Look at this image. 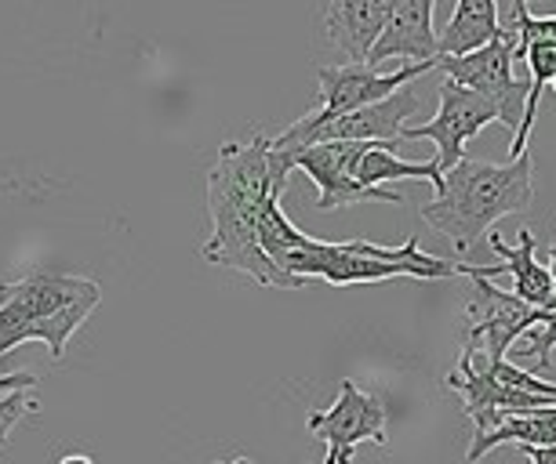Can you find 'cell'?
<instances>
[{
	"mask_svg": "<svg viewBox=\"0 0 556 464\" xmlns=\"http://www.w3.org/2000/svg\"><path fill=\"white\" fill-rule=\"evenodd\" d=\"M291 171V153L273 150L266 134H255L251 142H223L207 175L212 232L201 247L204 261L244 272L262 287L299 291L258 247V210L269 196H285Z\"/></svg>",
	"mask_w": 556,
	"mask_h": 464,
	"instance_id": "cell-1",
	"label": "cell"
},
{
	"mask_svg": "<svg viewBox=\"0 0 556 464\" xmlns=\"http://www.w3.org/2000/svg\"><path fill=\"white\" fill-rule=\"evenodd\" d=\"M534 199V164L531 156L506 164H488L477 156L462 160L444 175V189L422 204V221L451 240L458 255H469L477 240L498 218L520 215Z\"/></svg>",
	"mask_w": 556,
	"mask_h": 464,
	"instance_id": "cell-2",
	"label": "cell"
},
{
	"mask_svg": "<svg viewBox=\"0 0 556 464\" xmlns=\"http://www.w3.org/2000/svg\"><path fill=\"white\" fill-rule=\"evenodd\" d=\"M102 287L96 280L66 272H29L15 283H0V360L26 341L48 345L51 360H66L70 337L99 309Z\"/></svg>",
	"mask_w": 556,
	"mask_h": 464,
	"instance_id": "cell-3",
	"label": "cell"
},
{
	"mask_svg": "<svg viewBox=\"0 0 556 464\" xmlns=\"http://www.w3.org/2000/svg\"><path fill=\"white\" fill-rule=\"evenodd\" d=\"M295 287H306L309 280L350 287V283H382L393 276H415V280H447V276H469L466 261H451L426 255L418 247V236H407L401 247H382L371 240H317L309 236L306 244L288 250L273 261Z\"/></svg>",
	"mask_w": 556,
	"mask_h": 464,
	"instance_id": "cell-4",
	"label": "cell"
},
{
	"mask_svg": "<svg viewBox=\"0 0 556 464\" xmlns=\"http://www.w3.org/2000/svg\"><path fill=\"white\" fill-rule=\"evenodd\" d=\"M415 113H418V94L412 88H401L386 102L334 116L328 124H313L306 116H299L288 131H280L277 139H269V142H273V150H280V153H299L320 142H396Z\"/></svg>",
	"mask_w": 556,
	"mask_h": 464,
	"instance_id": "cell-5",
	"label": "cell"
},
{
	"mask_svg": "<svg viewBox=\"0 0 556 464\" xmlns=\"http://www.w3.org/2000/svg\"><path fill=\"white\" fill-rule=\"evenodd\" d=\"M473 280V298L466 305V331H462V352L477 356L488 366L506 360L509 345L539 323L542 309H531L528 301L513 298L509 291L495 287L484 269H469Z\"/></svg>",
	"mask_w": 556,
	"mask_h": 464,
	"instance_id": "cell-6",
	"label": "cell"
},
{
	"mask_svg": "<svg viewBox=\"0 0 556 464\" xmlns=\"http://www.w3.org/2000/svg\"><path fill=\"white\" fill-rule=\"evenodd\" d=\"M517 55V37L502 26V37L495 44L473 51L462 59H437V69L444 73V80L462 83V88L484 94V99L498 109V124L517 131L523 102H528V80L513 77V59Z\"/></svg>",
	"mask_w": 556,
	"mask_h": 464,
	"instance_id": "cell-7",
	"label": "cell"
},
{
	"mask_svg": "<svg viewBox=\"0 0 556 464\" xmlns=\"http://www.w3.org/2000/svg\"><path fill=\"white\" fill-rule=\"evenodd\" d=\"M306 428L328 447V461L324 464H353V453L361 442H375L386 447V403L379 396L364 392L353 377L339 385V399L328 410L309 414Z\"/></svg>",
	"mask_w": 556,
	"mask_h": 464,
	"instance_id": "cell-8",
	"label": "cell"
},
{
	"mask_svg": "<svg viewBox=\"0 0 556 464\" xmlns=\"http://www.w3.org/2000/svg\"><path fill=\"white\" fill-rule=\"evenodd\" d=\"M498 124V109L484 94L462 88V83L444 80L440 83V105L429 124H407L401 139H429L437 142V171L447 175L462 156H466V142L477 139L480 131Z\"/></svg>",
	"mask_w": 556,
	"mask_h": 464,
	"instance_id": "cell-9",
	"label": "cell"
},
{
	"mask_svg": "<svg viewBox=\"0 0 556 464\" xmlns=\"http://www.w3.org/2000/svg\"><path fill=\"white\" fill-rule=\"evenodd\" d=\"M367 142H320L309 150L291 153L295 171H306L313 185L320 189L317 210H342V207H361V204H404L401 193L393 189H364L353 178L356 156L364 153Z\"/></svg>",
	"mask_w": 556,
	"mask_h": 464,
	"instance_id": "cell-10",
	"label": "cell"
},
{
	"mask_svg": "<svg viewBox=\"0 0 556 464\" xmlns=\"http://www.w3.org/2000/svg\"><path fill=\"white\" fill-rule=\"evenodd\" d=\"M429 69H437V59L418 62V66H401L393 73H379L371 66H350V62H345V66H324L317 73L320 77V105L313 113H306V120L328 124V120H334V116L356 113V109L375 105V102H386L401 88H412V80H418Z\"/></svg>",
	"mask_w": 556,
	"mask_h": 464,
	"instance_id": "cell-11",
	"label": "cell"
},
{
	"mask_svg": "<svg viewBox=\"0 0 556 464\" xmlns=\"http://www.w3.org/2000/svg\"><path fill=\"white\" fill-rule=\"evenodd\" d=\"M433 0H404L393 4L390 23H386L379 44L371 48L364 66L379 69L390 59H412V66L418 62H433L437 59V29H433Z\"/></svg>",
	"mask_w": 556,
	"mask_h": 464,
	"instance_id": "cell-12",
	"label": "cell"
},
{
	"mask_svg": "<svg viewBox=\"0 0 556 464\" xmlns=\"http://www.w3.org/2000/svg\"><path fill=\"white\" fill-rule=\"evenodd\" d=\"M393 4L386 0H350V4H324V26L331 44L345 51L350 66H364L371 48L379 44Z\"/></svg>",
	"mask_w": 556,
	"mask_h": 464,
	"instance_id": "cell-13",
	"label": "cell"
},
{
	"mask_svg": "<svg viewBox=\"0 0 556 464\" xmlns=\"http://www.w3.org/2000/svg\"><path fill=\"white\" fill-rule=\"evenodd\" d=\"M534 247H539V240H534L531 229L517 232V244H506L502 236H491V250L502 258V266H495V269L513 276V287H509L513 298L528 301L531 309H549L553 276H549V266H539V261H534Z\"/></svg>",
	"mask_w": 556,
	"mask_h": 464,
	"instance_id": "cell-14",
	"label": "cell"
},
{
	"mask_svg": "<svg viewBox=\"0 0 556 464\" xmlns=\"http://www.w3.org/2000/svg\"><path fill=\"white\" fill-rule=\"evenodd\" d=\"M502 37L495 0H458L444 34L437 37V59H462L495 44Z\"/></svg>",
	"mask_w": 556,
	"mask_h": 464,
	"instance_id": "cell-15",
	"label": "cell"
},
{
	"mask_svg": "<svg viewBox=\"0 0 556 464\" xmlns=\"http://www.w3.org/2000/svg\"><path fill=\"white\" fill-rule=\"evenodd\" d=\"M353 178L364 189H386V182H404V178L429 182L437 193L444 189V175L437 171L433 160H426V164L404 160V156L396 153V142H367L364 153L356 156V164H353Z\"/></svg>",
	"mask_w": 556,
	"mask_h": 464,
	"instance_id": "cell-16",
	"label": "cell"
},
{
	"mask_svg": "<svg viewBox=\"0 0 556 464\" xmlns=\"http://www.w3.org/2000/svg\"><path fill=\"white\" fill-rule=\"evenodd\" d=\"M506 442H513V447H556V407L534 410V414L523 417H509L495 431H488V436H473L466 450V461H480L484 453L506 447Z\"/></svg>",
	"mask_w": 556,
	"mask_h": 464,
	"instance_id": "cell-17",
	"label": "cell"
},
{
	"mask_svg": "<svg viewBox=\"0 0 556 464\" xmlns=\"http://www.w3.org/2000/svg\"><path fill=\"white\" fill-rule=\"evenodd\" d=\"M506 29L517 37V55H513L517 62L531 44H556V15H531V8L523 0L513 4V26Z\"/></svg>",
	"mask_w": 556,
	"mask_h": 464,
	"instance_id": "cell-18",
	"label": "cell"
},
{
	"mask_svg": "<svg viewBox=\"0 0 556 464\" xmlns=\"http://www.w3.org/2000/svg\"><path fill=\"white\" fill-rule=\"evenodd\" d=\"M549 348H556V309H542L539 323L528 331V360L539 363V371H549Z\"/></svg>",
	"mask_w": 556,
	"mask_h": 464,
	"instance_id": "cell-19",
	"label": "cell"
},
{
	"mask_svg": "<svg viewBox=\"0 0 556 464\" xmlns=\"http://www.w3.org/2000/svg\"><path fill=\"white\" fill-rule=\"evenodd\" d=\"M40 403L29 392H8L0 396V450L8 447V439H12V431L18 421H26L29 414H37Z\"/></svg>",
	"mask_w": 556,
	"mask_h": 464,
	"instance_id": "cell-20",
	"label": "cell"
},
{
	"mask_svg": "<svg viewBox=\"0 0 556 464\" xmlns=\"http://www.w3.org/2000/svg\"><path fill=\"white\" fill-rule=\"evenodd\" d=\"M34 385H37V374H29V371L4 374V377H0V396H8V392H29Z\"/></svg>",
	"mask_w": 556,
	"mask_h": 464,
	"instance_id": "cell-21",
	"label": "cell"
},
{
	"mask_svg": "<svg viewBox=\"0 0 556 464\" xmlns=\"http://www.w3.org/2000/svg\"><path fill=\"white\" fill-rule=\"evenodd\" d=\"M531 464H556V447H517Z\"/></svg>",
	"mask_w": 556,
	"mask_h": 464,
	"instance_id": "cell-22",
	"label": "cell"
},
{
	"mask_svg": "<svg viewBox=\"0 0 556 464\" xmlns=\"http://www.w3.org/2000/svg\"><path fill=\"white\" fill-rule=\"evenodd\" d=\"M59 464H96V461L88 453H66V457H59Z\"/></svg>",
	"mask_w": 556,
	"mask_h": 464,
	"instance_id": "cell-23",
	"label": "cell"
},
{
	"mask_svg": "<svg viewBox=\"0 0 556 464\" xmlns=\"http://www.w3.org/2000/svg\"><path fill=\"white\" fill-rule=\"evenodd\" d=\"M549 276H553V305H549V309H556V244L549 250Z\"/></svg>",
	"mask_w": 556,
	"mask_h": 464,
	"instance_id": "cell-24",
	"label": "cell"
},
{
	"mask_svg": "<svg viewBox=\"0 0 556 464\" xmlns=\"http://www.w3.org/2000/svg\"><path fill=\"white\" fill-rule=\"evenodd\" d=\"M212 464H255V461H248V457H237V461H212Z\"/></svg>",
	"mask_w": 556,
	"mask_h": 464,
	"instance_id": "cell-25",
	"label": "cell"
},
{
	"mask_svg": "<svg viewBox=\"0 0 556 464\" xmlns=\"http://www.w3.org/2000/svg\"><path fill=\"white\" fill-rule=\"evenodd\" d=\"M553 91H556V77H553Z\"/></svg>",
	"mask_w": 556,
	"mask_h": 464,
	"instance_id": "cell-26",
	"label": "cell"
}]
</instances>
